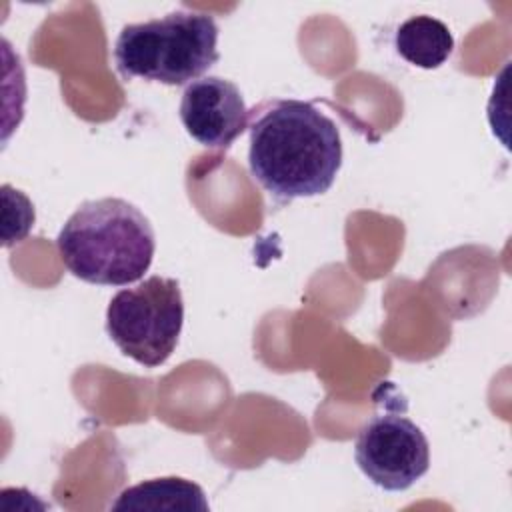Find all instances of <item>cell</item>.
Returning a JSON list of instances; mask_svg holds the SVG:
<instances>
[{
  "instance_id": "obj_3",
  "label": "cell",
  "mask_w": 512,
  "mask_h": 512,
  "mask_svg": "<svg viewBox=\"0 0 512 512\" xmlns=\"http://www.w3.org/2000/svg\"><path fill=\"white\" fill-rule=\"evenodd\" d=\"M218 24L210 14L176 10L120 30L114 62L124 78L166 86L198 80L218 62Z\"/></svg>"
},
{
  "instance_id": "obj_6",
  "label": "cell",
  "mask_w": 512,
  "mask_h": 512,
  "mask_svg": "<svg viewBox=\"0 0 512 512\" xmlns=\"http://www.w3.org/2000/svg\"><path fill=\"white\" fill-rule=\"evenodd\" d=\"M250 110L240 88L220 76L190 82L180 100V120L186 132L206 148L224 150L248 128Z\"/></svg>"
},
{
  "instance_id": "obj_2",
  "label": "cell",
  "mask_w": 512,
  "mask_h": 512,
  "mask_svg": "<svg viewBox=\"0 0 512 512\" xmlns=\"http://www.w3.org/2000/svg\"><path fill=\"white\" fill-rule=\"evenodd\" d=\"M56 248L76 278L100 286H126L148 272L156 236L140 208L108 196L80 204L58 232Z\"/></svg>"
},
{
  "instance_id": "obj_9",
  "label": "cell",
  "mask_w": 512,
  "mask_h": 512,
  "mask_svg": "<svg viewBox=\"0 0 512 512\" xmlns=\"http://www.w3.org/2000/svg\"><path fill=\"white\" fill-rule=\"evenodd\" d=\"M2 206V240L8 248L28 236L34 226L36 214L30 198L24 192L12 188L10 184L2 186Z\"/></svg>"
},
{
  "instance_id": "obj_8",
  "label": "cell",
  "mask_w": 512,
  "mask_h": 512,
  "mask_svg": "<svg viewBox=\"0 0 512 512\" xmlns=\"http://www.w3.org/2000/svg\"><path fill=\"white\" fill-rule=\"evenodd\" d=\"M394 44L406 62L424 70L440 68L454 50V38L448 26L426 14L404 20L396 30Z\"/></svg>"
},
{
  "instance_id": "obj_4",
  "label": "cell",
  "mask_w": 512,
  "mask_h": 512,
  "mask_svg": "<svg viewBox=\"0 0 512 512\" xmlns=\"http://www.w3.org/2000/svg\"><path fill=\"white\" fill-rule=\"evenodd\" d=\"M184 324L178 280L150 276L122 288L106 308V332L116 348L144 368L164 364L176 350Z\"/></svg>"
},
{
  "instance_id": "obj_7",
  "label": "cell",
  "mask_w": 512,
  "mask_h": 512,
  "mask_svg": "<svg viewBox=\"0 0 512 512\" xmlns=\"http://www.w3.org/2000/svg\"><path fill=\"white\" fill-rule=\"evenodd\" d=\"M110 508L136 512H208L210 504L196 482L180 476H162L124 488Z\"/></svg>"
},
{
  "instance_id": "obj_5",
  "label": "cell",
  "mask_w": 512,
  "mask_h": 512,
  "mask_svg": "<svg viewBox=\"0 0 512 512\" xmlns=\"http://www.w3.org/2000/svg\"><path fill=\"white\" fill-rule=\"evenodd\" d=\"M354 460L376 486L402 492L428 472L430 444L422 428L406 414L386 408L360 428Z\"/></svg>"
},
{
  "instance_id": "obj_1",
  "label": "cell",
  "mask_w": 512,
  "mask_h": 512,
  "mask_svg": "<svg viewBox=\"0 0 512 512\" xmlns=\"http://www.w3.org/2000/svg\"><path fill=\"white\" fill-rule=\"evenodd\" d=\"M248 168L274 198H310L330 190L342 166L340 130L312 102H260L248 118Z\"/></svg>"
}]
</instances>
